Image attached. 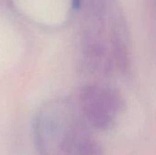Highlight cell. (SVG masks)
Returning a JSON list of instances; mask_svg holds the SVG:
<instances>
[{
    "label": "cell",
    "mask_w": 156,
    "mask_h": 155,
    "mask_svg": "<svg viewBox=\"0 0 156 155\" xmlns=\"http://www.w3.org/2000/svg\"><path fill=\"white\" fill-rule=\"evenodd\" d=\"M38 155H101V148L77 103L52 100L38 111L35 125Z\"/></svg>",
    "instance_id": "cell-1"
},
{
    "label": "cell",
    "mask_w": 156,
    "mask_h": 155,
    "mask_svg": "<svg viewBox=\"0 0 156 155\" xmlns=\"http://www.w3.org/2000/svg\"><path fill=\"white\" fill-rule=\"evenodd\" d=\"M76 103L87 122L94 129H112L123 109V100L113 88L89 84L80 89Z\"/></svg>",
    "instance_id": "cell-2"
},
{
    "label": "cell",
    "mask_w": 156,
    "mask_h": 155,
    "mask_svg": "<svg viewBox=\"0 0 156 155\" xmlns=\"http://www.w3.org/2000/svg\"><path fill=\"white\" fill-rule=\"evenodd\" d=\"M81 5V0H72V7L73 9L77 10Z\"/></svg>",
    "instance_id": "cell-3"
}]
</instances>
